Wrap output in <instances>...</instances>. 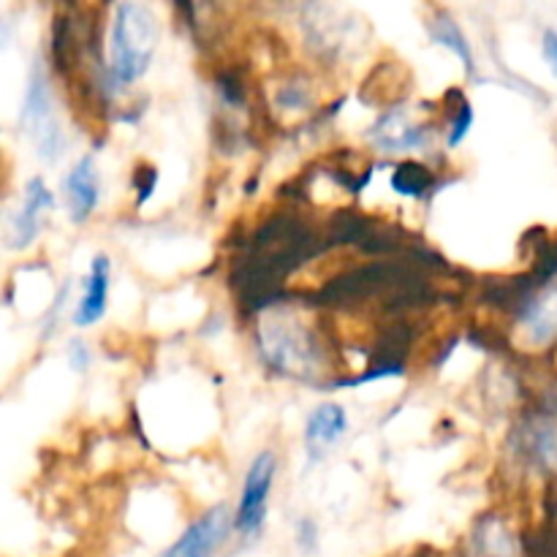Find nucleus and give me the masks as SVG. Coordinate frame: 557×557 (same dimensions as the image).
Wrapping results in <instances>:
<instances>
[{
	"label": "nucleus",
	"instance_id": "1",
	"mask_svg": "<svg viewBox=\"0 0 557 557\" xmlns=\"http://www.w3.org/2000/svg\"><path fill=\"white\" fill-rule=\"evenodd\" d=\"M253 348L264 370L283 381L319 386L326 392L330 375V346L313 321L302 319L297 310L272 302L259 310L253 324Z\"/></svg>",
	"mask_w": 557,
	"mask_h": 557
},
{
	"label": "nucleus",
	"instance_id": "2",
	"mask_svg": "<svg viewBox=\"0 0 557 557\" xmlns=\"http://www.w3.org/2000/svg\"><path fill=\"white\" fill-rule=\"evenodd\" d=\"M161 25L141 0H120L112 11L107 33V69H103L98 96L107 107L134 85H139L152 69Z\"/></svg>",
	"mask_w": 557,
	"mask_h": 557
},
{
	"label": "nucleus",
	"instance_id": "3",
	"mask_svg": "<svg viewBox=\"0 0 557 557\" xmlns=\"http://www.w3.org/2000/svg\"><path fill=\"white\" fill-rule=\"evenodd\" d=\"M500 308L509 313L511 341L520 351L557 359V245L539 256L525 277L511 281Z\"/></svg>",
	"mask_w": 557,
	"mask_h": 557
},
{
	"label": "nucleus",
	"instance_id": "4",
	"mask_svg": "<svg viewBox=\"0 0 557 557\" xmlns=\"http://www.w3.org/2000/svg\"><path fill=\"white\" fill-rule=\"evenodd\" d=\"M20 131L33 145L38 161L58 163L69 147L63 117H60L58 96H54L52 65L38 58L27 74L25 96L20 103Z\"/></svg>",
	"mask_w": 557,
	"mask_h": 557
},
{
	"label": "nucleus",
	"instance_id": "5",
	"mask_svg": "<svg viewBox=\"0 0 557 557\" xmlns=\"http://www.w3.org/2000/svg\"><path fill=\"white\" fill-rule=\"evenodd\" d=\"M509 460L525 479L557 487V408L539 403L522 408L506 438Z\"/></svg>",
	"mask_w": 557,
	"mask_h": 557
},
{
	"label": "nucleus",
	"instance_id": "6",
	"mask_svg": "<svg viewBox=\"0 0 557 557\" xmlns=\"http://www.w3.org/2000/svg\"><path fill=\"white\" fill-rule=\"evenodd\" d=\"M438 136L444 139V134H441V120L417 117L411 112V107L395 103V107H386L373 120L364 139H368V145L373 150L384 152V156L413 158L433 152V145Z\"/></svg>",
	"mask_w": 557,
	"mask_h": 557
},
{
	"label": "nucleus",
	"instance_id": "7",
	"mask_svg": "<svg viewBox=\"0 0 557 557\" xmlns=\"http://www.w3.org/2000/svg\"><path fill=\"white\" fill-rule=\"evenodd\" d=\"M277 476H281V455L275 449L256 451L245 468L234 504V531L243 542H253L264 533Z\"/></svg>",
	"mask_w": 557,
	"mask_h": 557
},
{
	"label": "nucleus",
	"instance_id": "8",
	"mask_svg": "<svg viewBox=\"0 0 557 557\" xmlns=\"http://www.w3.org/2000/svg\"><path fill=\"white\" fill-rule=\"evenodd\" d=\"M58 210V196L49 188L41 174H33L25 180L20 190V201L5 218V245L14 253H27L36 248L41 234L47 232V223L52 212Z\"/></svg>",
	"mask_w": 557,
	"mask_h": 557
},
{
	"label": "nucleus",
	"instance_id": "9",
	"mask_svg": "<svg viewBox=\"0 0 557 557\" xmlns=\"http://www.w3.org/2000/svg\"><path fill=\"white\" fill-rule=\"evenodd\" d=\"M232 536H237L234 509L221 500V504L207 506L201 515H196L183 528V533L156 557H215L232 542Z\"/></svg>",
	"mask_w": 557,
	"mask_h": 557
},
{
	"label": "nucleus",
	"instance_id": "10",
	"mask_svg": "<svg viewBox=\"0 0 557 557\" xmlns=\"http://www.w3.org/2000/svg\"><path fill=\"white\" fill-rule=\"evenodd\" d=\"M63 210L74 226H87L101 207V172L96 152H82L60 180Z\"/></svg>",
	"mask_w": 557,
	"mask_h": 557
},
{
	"label": "nucleus",
	"instance_id": "11",
	"mask_svg": "<svg viewBox=\"0 0 557 557\" xmlns=\"http://www.w3.org/2000/svg\"><path fill=\"white\" fill-rule=\"evenodd\" d=\"M351 430V417L337 400H324L308 413L302 424V455L308 466H321L335 455Z\"/></svg>",
	"mask_w": 557,
	"mask_h": 557
},
{
	"label": "nucleus",
	"instance_id": "12",
	"mask_svg": "<svg viewBox=\"0 0 557 557\" xmlns=\"http://www.w3.org/2000/svg\"><path fill=\"white\" fill-rule=\"evenodd\" d=\"M112 256H92L85 277H82L79 294L74 299V313H71V324L76 330H92V326L103 321V315L109 310V297H112Z\"/></svg>",
	"mask_w": 557,
	"mask_h": 557
},
{
	"label": "nucleus",
	"instance_id": "13",
	"mask_svg": "<svg viewBox=\"0 0 557 557\" xmlns=\"http://www.w3.org/2000/svg\"><path fill=\"white\" fill-rule=\"evenodd\" d=\"M428 36L430 41L438 44V47H444L446 52L455 54L468 76H476V52H473L471 38L466 36L460 22H457L444 5H433V11H430Z\"/></svg>",
	"mask_w": 557,
	"mask_h": 557
},
{
	"label": "nucleus",
	"instance_id": "14",
	"mask_svg": "<svg viewBox=\"0 0 557 557\" xmlns=\"http://www.w3.org/2000/svg\"><path fill=\"white\" fill-rule=\"evenodd\" d=\"M315 85L305 71H292L272 87L270 107L281 117H302V114L315 112Z\"/></svg>",
	"mask_w": 557,
	"mask_h": 557
},
{
	"label": "nucleus",
	"instance_id": "15",
	"mask_svg": "<svg viewBox=\"0 0 557 557\" xmlns=\"http://www.w3.org/2000/svg\"><path fill=\"white\" fill-rule=\"evenodd\" d=\"M441 120V134H444V150L455 152L460 150L462 141L471 134L473 123H476V112H473L471 98L466 96L462 87H451L444 96L438 109Z\"/></svg>",
	"mask_w": 557,
	"mask_h": 557
},
{
	"label": "nucleus",
	"instance_id": "16",
	"mask_svg": "<svg viewBox=\"0 0 557 557\" xmlns=\"http://www.w3.org/2000/svg\"><path fill=\"white\" fill-rule=\"evenodd\" d=\"M389 185L397 196L413 201H430L438 194V169H430L419 158H400L392 166Z\"/></svg>",
	"mask_w": 557,
	"mask_h": 557
},
{
	"label": "nucleus",
	"instance_id": "17",
	"mask_svg": "<svg viewBox=\"0 0 557 557\" xmlns=\"http://www.w3.org/2000/svg\"><path fill=\"white\" fill-rule=\"evenodd\" d=\"M473 557H520V544H517L515 533L506 528L500 520H484L476 522L473 531Z\"/></svg>",
	"mask_w": 557,
	"mask_h": 557
},
{
	"label": "nucleus",
	"instance_id": "18",
	"mask_svg": "<svg viewBox=\"0 0 557 557\" xmlns=\"http://www.w3.org/2000/svg\"><path fill=\"white\" fill-rule=\"evenodd\" d=\"M158 180H161V174H158V169L150 161L136 163L134 174H131V188L136 194V207H145L156 196Z\"/></svg>",
	"mask_w": 557,
	"mask_h": 557
},
{
	"label": "nucleus",
	"instance_id": "19",
	"mask_svg": "<svg viewBox=\"0 0 557 557\" xmlns=\"http://www.w3.org/2000/svg\"><path fill=\"white\" fill-rule=\"evenodd\" d=\"M294 542L302 555L319 553V522L313 517H299L297 525H294Z\"/></svg>",
	"mask_w": 557,
	"mask_h": 557
},
{
	"label": "nucleus",
	"instance_id": "20",
	"mask_svg": "<svg viewBox=\"0 0 557 557\" xmlns=\"http://www.w3.org/2000/svg\"><path fill=\"white\" fill-rule=\"evenodd\" d=\"M65 362H69V368L74 370V373H87L92 364V351L90 346H87L85 341H79V337H74V341L65 346Z\"/></svg>",
	"mask_w": 557,
	"mask_h": 557
},
{
	"label": "nucleus",
	"instance_id": "21",
	"mask_svg": "<svg viewBox=\"0 0 557 557\" xmlns=\"http://www.w3.org/2000/svg\"><path fill=\"white\" fill-rule=\"evenodd\" d=\"M542 52H544V60H547L549 71H553L555 82H557V30L555 27H547V30L542 33Z\"/></svg>",
	"mask_w": 557,
	"mask_h": 557
}]
</instances>
